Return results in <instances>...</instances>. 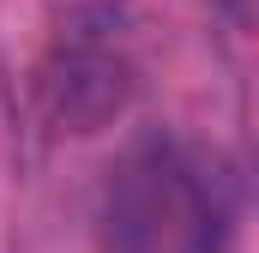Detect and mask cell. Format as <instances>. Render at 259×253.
I'll list each match as a JSON object with an SVG mask.
<instances>
[{
    "label": "cell",
    "instance_id": "obj_1",
    "mask_svg": "<svg viewBox=\"0 0 259 253\" xmlns=\"http://www.w3.org/2000/svg\"><path fill=\"white\" fill-rule=\"evenodd\" d=\"M235 223V193L217 157L181 139H151L121 157L103 193L109 253H223Z\"/></svg>",
    "mask_w": 259,
    "mask_h": 253
}]
</instances>
